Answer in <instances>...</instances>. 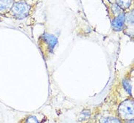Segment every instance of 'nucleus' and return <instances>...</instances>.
<instances>
[{
	"instance_id": "12",
	"label": "nucleus",
	"mask_w": 134,
	"mask_h": 123,
	"mask_svg": "<svg viewBox=\"0 0 134 123\" xmlns=\"http://www.w3.org/2000/svg\"><path fill=\"white\" fill-rule=\"evenodd\" d=\"M125 123H133V120H127V121H125Z\"/></svg>"
},
{
	"instance_id": "3",
	"label": "nucleus",
	"mask_w": 134,
	"mask_h": 123,
	"mask_svg": "<svg viewBox=\"0 0 134 123\" xmlns=\"http://www.w3.org/2000/svg\"><path fill=\"white\" fill-rule=\"evenodd\" d=\"M133 100L128 99L123 101L119 106L118 113L120 120L127 121L133 119Z\"/></svg>"
},
{
	"instance_id": "4",
	"label": "nucleus",
	"mask_w": 134,
	"mask_h": 123,
	"mask_svg": "<svg viewBox=\"0 0 134 123\" xmlns=\"http://www.w3.org/2000/svg\"><path fill=\"white\" fill-rule=\"evenodd\" d=\"M125 23V13L122 11L118 15H116L111 21V26L114 31L120 32L124 29Z\"/></svg>"
},
{
	"instance_id": "7",
	"label": "nucleus",
	"mask_w": 134,
	"mask_h": 123,
	"mask_svg": "<svg viewBox=\"0 0 134 123\" xmlns=\"http://www.w3.org/2000/svg\"><path fill=\"white\" fill-rule=\"evenodd\" d=\"M100 123H122V121L115 116H105L100 120Z\"/></svg>"
},
{
	"instance_id": "10",
	"label": "nucleus",
	"mask_w": 134,
	"mask_h": 123,
	"mask_svg": "<svg viewBox=\"0 0 134 123\" xmlns=\"http://www.w3.org/2000/svg\"><path fill=\"white\" fill-rule=\"evenodd\" d=\"M123 86L125 87V90L127 91L128 94H131V90H132V86L130 80L124 79L123 81Z\"/></svg>"
},
{
	"instance_id": "11",
	"label": "nucleus",
	"mask_w": 134,
	"mask_h": 123,
	"mask_svg": "<svg viewBox=\"0 0 134 123\" xmlns=\"http://www.w3.org/2000/svg\"><path fill=\"white\" fill-rule=\"evenodd\" d=\"M90 116V111L89 110H83L80 114V119L81 120V121H83L88 119Z\"/></svg>"
},
{
	"instance_id": "1",
	"label": "nucleus",
	"mask_w": 134,
	"mask_h": 123,
	"mask_svg": "<svg viewBox=\"0 0 134 123\" xmlns=\"http://www.w3.org/2000/svg\"><path fill=\"white\" fill-rule=\"evenodd\" d=\"M30 8L31 7L27 3V2L18 0L17 2H14L9 13L13 18L16 19H23L29 15Z\"/></svg>"
},
{
	"instance_id": "8",
	"label": "nucleus",
	"mask_w": 134,
	"mask_h": 123,
	"mask_svg": "<svg viewBox=\"0 0 134 123\" xmlns=\"http://www.w3.org/2000/svg\"><path fill=\"white\" fill-rule=\"evenodd\" d=\"M111 4V10L113 15H114V17H115V16H116V15H118L120 14V13H122V10L120 7H118L115 3Z\"/></svg>"
},
{
	"instance_id": "5",
	"label": "nucleus",
	"mask_w": 134,
	"mask_h": 123,
	"mask_svg": "<svg viewBox=\"0 0 134 123\" xmlns=\"http://www.w3.org/2000/svg\"><path fill=\"white\" fill-rule=\"evenodd\" d=\"M15 0H0V13L9 12Z\"/></svg>"
},
{
	"instance_id": "14",
	"label": "nucleus",
	"mask_w": 134,
	"mask_h": 123,
	"mask_svg": "<svg viewBox=\"0 0 134 123\" xmlns=\"http://www.w3.org/2000/svg\"><path fill=\"white\" fill-rule=\"evenodd\" d=\"M22 1H26H26H28V0H22Z\"/></svg>"
},
{
	"instance_id": "6",
	"label": "nucleus",
	"mask_w": 134,
	"mask_h": 123,
	"mask_svg": "<svg viewBox=\"0 0 134 123\" xmlns=\"http://www.w3.org/2000/svg\"><path fill=\"white\" fill-rule=\"evenodd\" d=\"M133 0H115V4L122 11L127 10L131 7Z\"/></svg>"
},
{
	"instance_id": "9",
	"label": "nucleus",
	"mask_w": 134,
	"mask_h": 123,
	"mask_svg": "<svg viewBox=\"0 0 134 123\" xmlns=\"http://www.w3.org/2000/svg\"><path fill=\"white\" fill-rule=\"evenodd\" d=\"M21 123H40L36 117L32 115H29V116H26L24 120H23Z\"/></svg>"
},
{
	"instance_id": "2",
	"label": "nucleus",
	"mask_w": 134,
	"mask_h": 123,
	"mask_svg": "<svg viewBox=\"0 0 134 123\" xmlns=\"http://www.w3.org/2000/svg\"><path fill=\"white\" fill-rule=\"evenodd\" d=\"M57 43V37L50 34H43L39 39V46L43 55L51 54Z\"/></svg>"
},
{
	"instance_id": "13",
	"label": "nucleus",
	"mask_w": 134,
	"mask_h": 123,
	"mask_svg": "<svg viewBox=\"0 0 134 123\" xmlns=\"http://www.w3.org/2000/svg\"><path fill=\"white\" fill-rule=\"evenodd\" d=\"M109 2L111 4H113V3H115V0H108Z\"/></svg>"
}]
</instances>
